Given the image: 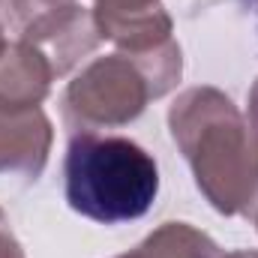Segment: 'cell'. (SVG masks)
I'll list each match as a JSON object with an SVG mask.
<instances>
[{
  "label": "cell",
  "instance_id": "cell-1",
  "mask_svg": "<svg viewBox=\"0 0 258 258\" xmlns=\"http://www.w3.org/2000/svg\"><path fill=\"white\" fill-rule=\"evenodd\" d=\"M168 129L210 207L249 216L258 207V156L237 105L216 87H189L168 108Z\"/></svg>",
  "mask_w": 258,
  "mask_h": 258
},
{
  "label": "cell",
  "instance_id": "cell-2",
  "mask_svg": "<svg viewBox=\"0 0 258 258\" xmlns=\"http://www.w3.org/2000/svg\"><path fill=\"white\" fill-rule=\"evenodd\" d=\"M63 189L75 213L99 225L141 219L159 192V168L135 141L102 132L72 135L63 159Z\"/></svg>",
  "mask_w": 258,
  "mask_h": 258
},
{
  "label": "cell",
  "instance_id": "cell-3",
  "mask_svg": "<svg viewBox=\"0 0 258 258\" xmlns=\"http://www.w3.org/2000/svg\"><path fill=\"white\" fill-rule=\"evenodd\" d=\"M183 75L174 39L150 51H114L84 66L63 93V123L72 135L132 123L150 99L165 96Z\"/></svg>",
  "mask_w": 258,
  "mask_h": 258
},
{
  "label": "cell",
  "instance_id": "cell-4",
  "mask_svg": "<svg viewBox=\"0 0 258 258\" xmlns=\"http://www.w3.org/2000/svg\"><path fill=\"white\" fill-rule=\"evenodd\" d=\"M3 24L45 54L54 78L66 75L102 42L93 9L78 0H0Z\"/></svg>",
  "mask_w": 258,
  "mask_h": 258
},
{
  "label": "cell",
  "instance_id": "cell-5",
  "mask_svg": "<svg viewBox=\"0 0 258 258\" xmlns=\"http://www.w3.org/2000/svg\"><path fill=\"white\" fill-rule=\"evenodd\" d=\"M93 18L99 36L117 51H147L171 39V15L162 0H93Z\"/></svg>",
  "mask_w": 258,
  "mask_h": 258
},
{
  "label": "cell",
  "instance_id": "cell-6",
  "mask_svg": "<svg viewBox=\"0 0 258 258\" xmlns=\"http://www.w3.org/2000/svg\"><path fill=\"white\" fill-rule=\"evenodd\" d=\"M54 141L51 120L42 108L9 111L0 108V177H27L36 180L48 162Z\"/></svg>",
  "mask_w": 258,
  "mask_h": 258
},
{
  "label": "cell",
  "instance_id": "cell-7",
  "mask_svg": "<svg viewBox=\"0 0 258 258\" xmlns=\"http://www.w3.org/2000/svg\"><path fill=\"white\" fill-rule=\"evenodd\" d=\"M54 69L42 51L15 39L0 45V108L30 111L51 93Z\"/></svg>",
  "mask_w": 258,
  "mask_h": 258
},
{
  "label": "cell",
  "instance_id": "cell-8",
  "mask_svg": "<svg viewBox=\"0 0 258 258\" xmlns=\"http://www.w3.org/2000/svg\"><path fill=\"white\" fill-rule=\"evenodd\" d=\"M117 258H219V246L189 222H165Z\"/></svg>",
  "mask_w": 258,
  "mask_h": 258
},
{
  "label": "cell",
  "instance_id": "cell-9",
  "mask_svg": "<svg viewBox=\"0 0 258 258\" xmlns=\"http://www.w3.org/2000/svg\"><path fill=\"white\" fill-rule=\"evenodd\" d=\"M0 258H24V249H21L18 237L12 234L9 219H6L3 210H0Z\"/></svg>",
  "mask_w": 258,
  "mask_h": 258
},
{
  "label": "cell",
  "instance_id": "cell-10",
  "mask_svg": "<svg viewBox=\"0 0 258 258\" xmlns=\"http://www.w3.org/2000/svg\"><path fill=\"white\" fill-rule=\"evenodd\" d=\"M249 135H252V144H255V156H258V78L249 90Z\"/></svg>",
  "mask_w": 258,
  "mask_h": 258
},
{
  "label": "cell",
  "instance_id": "cell-11",
  "mask_svg": "<svg viewBox=\"0 0 258 258\" xmlns=\"http://www.w3.org/2000/svg\"><path fill=\"white\" fill-rule=\"evenodd\" d=\"M219 258H258V252L255 249H237V252H225Z\"/></svg>",
  "mask_w": 258,
  "mask_h": 258
},
{
  "label": "cell",
  "instance_id": "cell-12",
  "mask_svg": "<svg viewBox=\"0 0 258 258\" xmlns=\"http://www.w3.org/2000/svg\"><path fill=\"white\" fill-rule=\"evenodd\" d=\"M3 42H6V39H3V24H0V45H3Z\"/></svg>",
  "mask_w": 258,
  "mask_h": 258
},
{
  "label": "cell",
  "instance_id": "cell-13",
  "mask_svg": "<svg viewBox=\"0 0 258 258\" xmlns=\"http://www.w3.org/2000/svg\"><path fill=\"white\" fill-rule=\"evenodd\" d=\"M255 225H258V207H255Z\"/></svg>",
  "mask_w": 258,
  "mask_h": 258
}]
</instances>
